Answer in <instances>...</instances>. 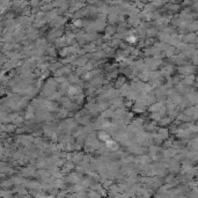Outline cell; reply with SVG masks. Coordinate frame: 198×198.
<instances>
[{"label":"cell","mask_w":198,"mask_h":198,"mask_svg":"<svg viewBox=\"0 0 198 198\" xmlns=\"http://www.w3.org/2000/svg\"><path fill=\"white\" fill-rule=\"evenodd\" d=\"M100 138H101V140H103V141H105V143H108L110 140V138L108 134H104V133H101L100 134Z\"/></svg>","instance_id":"1"},{"label":"cell","mask_w":198,"mask_h":198,"mask_svg":"<svg viewBox=\"0 0 198 198\" xmlns=\"http://www.w3.org/2000/svg\"><path fill=\"white\" fill-rule=\"evenodd\" d=\"M127 41H129L130 43H133V42H136V37H134V36H129Z\"/></svg>","instance_id":"2"},{"label":"cell","mask_w":198,"mask_h":198,"mask_svg":"<svg viewBox=\"0 0 198 198\" xmlns=\"http://www.w3.org/2000/svg\"><path fill=\"white\" fill-rule=\"evenodd\" d=\"M74 24H75V26H80V24H81V22L78 20V21H74Z\"/></svg>","instance_id":"3"}]
</instances>
